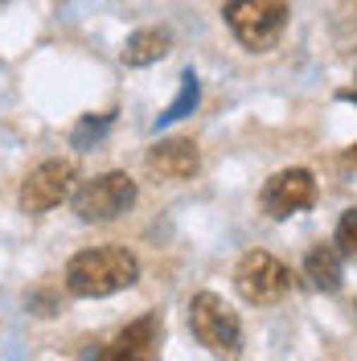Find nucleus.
I'll use <instances>...</instances> for the list:
<instances>
[{
    "instance_id": "nucleus-1",
    "label": "nucleus",
    "mask_w": 357,
    "mask_h": 361,
    "mask_svg": "<svg viewBox=\"0 0 357 361\" xmlns=\"http://www.w3.org/2000/svg\"><path fill=\"white\" fill-rule=\"evenodd\" d=\"M66 292L78 300H103L140 279V259L128 247H87L66 263Z\"/></svg>"
},
{
    "instance_id": "nucleus-2",
    "label": "nucleus",
    "mask_w": 357,
    "mask_h": 361,
    "mask_svg": "<svg viewBox=\"0 0 357 361\" xmlns=\"http://www.w3.org/2000/svg\"><path fill=\"white\" fill-rule=\"evenodd\" d=\"M222 17L250 54H267L288 29V4L284 0H226Z\"/></svg>"
},
{
    "instance_id": "nucleus-3",
    "label": "nucleus",
    "mask_w": 357,
    "mask_h": 361,
    "mask_svg": "<svg viewBox=\"0 0 357 361\" xmlns=\"http://www.w3.org/2000/svg\"><path fill=\"white\" fill-rule=\"evenodd\" d=\"M189 329H193L198 345H205L210 353L234 357L243 349V320L222 295L214 292H198L189 300Z\"/></svg>"
},
{
    "instance_id": "nucleus-4",
    "label": "nucleus",
    "mask_w": 357,
    "mask_h": 361,
    "mask_svg": "<svg viewBox=\"0 0 357 361\" xmlns=\"http://www.w3.org/2000/svg\"><path fill=\"white\" fill-rule=\"evenodd\" d=\"M135 197H140V189L128 173H103V177L83 180L74 189L70 205L83 222H115L135 205Z\"/></svg>"
},
{
    "instance_id": "nucleus-5",
    "label": "nucleus",
    "mask_w": 357,
    "mask_h": 361,
    "mask_svg": "<svg viewBox=\"0 0 357 361\" xmlns=\"http://www.w3.org/2000/svg\"><path fill=\"white\" fill-rule=\"evenodd\" d=\"M288 288H291V271L267 250H246L238 259V267H234V292L243 295L246 304H259V308L279 304L288 295Z\"/></svg>"
},
{
    "instance_id": "nucleus-6",
    "label": "nucleus",
    "mask_w": 357,
    "mask_h": 361,
    "mask_svg": "<svg viewBox=\"0 0 357 361\" xmlns=\"http://www.w3.org/2000/svg\"><path fill=\"white\" fill-rule=\"evenodd\" d=\"M74 164L70 160H42L29 177L21 180V193H17V202H21L25 214H49L54 205H62L74 197Z\"/></svg>"
},
{
    "instance_id": "nucleus-7",
    "label": "nucleus",
    "mask_w": 357,
    "mask_h": 361,
    "mask_svg": "<svg viewBox=\"0 0 357 361\" xmlns=\"http://www.w3.org/2000/svg\"><path fill=\"white\" fill-rule=\"evenodd\" d=\"M259 202L267 209V218H291V214L316 205V180L308 169H284L263 185Z\"/></svg>"
},
{
    "instance_id": "nucleus-8",
    "label": "nucleus",
    "mask_w": 357,
    "mask_h": 361,
    "mask_svg": "<svg viewBox=\"0 0 357 361\" xmlns=\"http://www.w3.org/2000/svg\"><path fill=\"white\" fill-rule=\"evenodd\" d=\"M160 337H164V320L160 312L135 316L128 329H119L107 349H99V357L107 361H148L160 353Z\"/></svg>"
},
{
    "instance_id": "nucleus-9",
    "label": "nucleus",
    "mask_w": 357,
    "mask_h": 361,
    "mask_svg": "<svg viewBox=\"0 0 357 361\" xmlns=\"http://www.w3.org/2000/svg\"><path fill=\"white\" fill-rule=\"evenodd\" d=\"M148 169L169 180H189L201 169V152L193 140H160L148 148Z\"/></svg>"
},
{
    "instance_id": "nucleus-10",
    "label": "nucleus",
    "mask_w": 357,
    "mask_h": 361,
    "mask_svg": "<svg viewBox=\"0 0 357 361\" xmlns=\"http://www.w3.org/2000/svg\"><path fill=\"white\" fill-rule=\"evenodd\" d=\"M304 275L313 279V288L320 292H337L341 279H345V255L337 243H316L308 255H304Z\"/></svg>"
},
{
    "instance_id": "nucleus-11",
    "label": "nucleus",
    "mask_w": 357,
    "mask_h": 361,
    "mask_svg": "<svg viewBox=\"0 0 357 361\" xmlns=\"http://www.w3.org/2000/svg\"><path fill=\"white\" fill-rule=\"evenodd\" d=\"M169 49H173V33L160 29V25H148V29H135L132 37L123 42L119 58H123V66H152Z\"/></svg>"
},
{
    "instance_id": "nucleus-12",
    "label": "nucleus",
    "mask_w": 357,
    "mask_h": 361,
    "mask_svg": "<svg viewBox=\"0 0 357 361\" xmlns=\"http://www.w3.org/2000/svg\"><path fill=\"white\" fill-rule=\"evenodd\" d=\"M198 103H201V82H198V74H193V70H185V74H181L177 99H173V103L157 115V123H152V128L160 132V128L177 123V119H185V115H193V111H198Z\"/></svg>"
},
{
    "instance_id": "nucleus-13",
    "label": "nucleus",
    "mask_w": 357,
    "mask_h": 361,
    "mask_svg": "<svg viewBox=\"0 0 357 361\" xmlns=\"http://www.w3.org/2000/svg\"><path fill=\"white\" fill-rule=\"evenodd\" d=\"M337 247L345 259H357V209H345L341 214V222H337Z\"/></svg>"
},
{
    "instance_id": "nucleus-14",
    "label": "nucleus",
    "mask_w": 357,
    "mask_h": 361,
    "mask_svg": "<svg viewBox=\"0 0 357 361\" xmlns=\"http://www.w3.org/2000/svg\"><path fill=\"white\" fill-rule=\"evenodd\" d=\"M107 123H111V115H103V119H83V123L74 128V144H78V148H87V140H90V135L99 140V135H103V128H107Z\"/></svg>"
},
{
    "instance_id": "nucleus-15",
    "label": "nucleus",
    "mask_w": 357,
    "mask_h": 361,
    "mask_svg": "<svg viewBox=\"0 0 357 361\" xmlns=\"http://www.w3.org/2000/svg\"><path fill=\"white\" fill-rule=\"evenodd\" d=\"M345 160H349V164H357V144L349 148V152H345Z\"/></svg>"
},
{
    "instance_id": "nucleus-16",
    "label": "nucleus",
    "mask_w": 357,
    "mask_h": 361,
    "mask_svg": "<svg viewBox=\"0 0 357 361\" xmlns=\"http://www.w3.org/2000/svg\"><path fill=\"white\" fill-rule=\"evenodd\" d=\"M0 4H8V0H0Z\"/></svg>"
}]
</instances>
